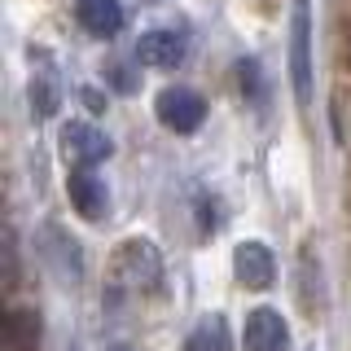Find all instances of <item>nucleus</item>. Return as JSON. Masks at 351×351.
I'll return each instance as SVG.
<instances>
[{
  "label": "nucleus",
  "instance_id": "f8f14e48",
  "mask_svg": "<svg viewBox=\"0 0 351 351\" xmlns=\"http://www.w3.org/2000/svg\"><path fill=\"white\" fill-rule=\"evenodd\" d=\"M40 343V312L31 307H9L0 325V351H36Z\"/></svg>",
  "mask_w": 351,
  "mask_h": 351
},
{
  "label": "nucleus",
  "instance_id": "7ed1b4c3",
  "mask_svg": "<svg viewBox=\"0 0 351 351\" xmlns=\"http://www.w3.org/2000/svg\"><path fill=\"white\" fill-rule=\"evenodd\" d=\"M154 114H158V123L176 132V136H189V132L202 128V119H206V101H202V93L189 84H167L158 97H154Z\"/></svg>",
  "mask_w": 351,
  "mask_h": 351
},
{
  "label": "nucleus",
  "instance_id": "423d86ee",
  "mask_svg": "<svg viewBox=\"0 0 351 351\" xmlns=\"http://www.w3.org/2000/svg\"><path fill=\"white\" fill-rule=\"evenodd\" d=\"M27 101L36 119H53L62 106V75L49 53H31V80H27Z\"/></svg>",
  "mask_w": 351,
  "mask_h": 351
},
{
  "label": "nucleus",
  "instance_id": "1a4fd4ad",
  "mask_svg": "<svg viewBox=\"0 0 351 351\" xmlns=\"http://www.w3.org/2000/svg\"><path fill=\"white\" fill-rule=\"evenodd\" d=\"M66 193H71V206L88 219V224H101L110 215V189H106V180L97 171L75 167L71 180H66Z\"/></svg>",
  "mask_w": 351,
  "mask_h": 351
},
{
  "label": "nucleus",
  "instance_id": "20e7f679",
  "mask_svg": "<svg viewBox=\"0 0 351 351\" xmlns=\"http://www.w3.org/2000/svg\"><path fill=\"white\" fill-rule=\"evenodd\" d=\"M62 154H66L71 167L93 171L97 162H106L110 154H114V145H110V136L97 123H88V119H71V123L62 128Z\"/></svg>",
  "mask_w": 351,
  "mask_h": 351
},
{
  "label": "nucleus",
  "instance_id": "f257e3e1",
  "mask_svg": "<svg viewBox=\"0 0 351 351\" xmlns=\"http://www.w3.org/2000/svg\"><path fill=\"white\" fill-rule=\"evenodd\" d=\"M312 0H294L290 5V88H294V106L312 110Z\"/></svg>",
  "mask_w": 351,
  "mask_h": 351
},
{
  "label": "nucleus",
  "instance_id": "f03ea898",
  "mask_svg": "<svg viewBox=\"0 0 351 351\" xmlns=\"http://www.w3.org/2000/svg\"><path fill=\"white\" fill-rule=\"evenodd\" d=\"M36 250H40V259L49 263V272L62 285H80L84 281V246H80V237H75L66 224L44 219L40 233H36Z\"/></svg>",
  "mask_w": 351,
  "mask_h": 351
},
{
  "label": "nucleus",
  "instance_id": "0eeeda50",
  "mask_svg": "<svg viewBox=\"0 0 351 351\" xmlns=\"http://www.w3.org/2000/svg\"><path fill=\"white\" fill-rule=\"evenodd\" d=\"M290 325L277 307H255L246 312V329H241V351H290Z\"/></svg>",
  "mask_w": 351,
  "mask_h": 351
},
{
  "label": "nucleus",
  "instance_id": "6e6552de",
  "mask_svg": "<svg viewBox=\"0 0 351 351\" xmlns=\"http://www.w3.org/2000/svg\"><path fill=\"white\" fill-rule=\"evenodd\" d=\"M233 277L246 290H272V281H277V255L263 241H241L233 250Z\"/></svg>",
  "mask_w": 351,
  "mask_h": 351
},
{
  "label": "nucleus",
  "instance_id": "9b49d317",
  "mask_svg": "<svg viewBox=\"0 0 351 351\" xmlns=\"http://www.w3.org/2000/svg\"><path fill=\"white\" fill-rule=\"evenodd\" d=\"M75 18L93 40H114L123 31V5L119 0H75Z\"/></svg>",
  "mask_w": 351,
  "mask_h": 351
},
{
  "label": "nucleus",
  "instance_id": "4468645a",
  "mask_svg": "<svg viewBox=\"0 0 351 351\" xmlns=\"http://www.w3.org/2000/svg\"><path fill=\"white\" fill-rule=\"evenodd\" d=\"M237 75H241V93L259 97V62L255 58H241L237 62Z\"/></svg>",
  "mask_w": 351,
  "mask_h": 351
},
{
  "label": "nucleus",
  "instance_id": "ddd939ff",
  "mask_svg": "<svg viewBox=\"0 0 351 351\" xmlns=\"http://www.w3.org/2000/svg\"><path fill=\"white\" fill-rule=\"evenodd\" d=\"M184 351H233V334H228V321L224 316H202L193 325V334L184 338Z\"/></svg>",
  "mask_w": 351,
  "mask_h": 351
},
{
  "label": "nucleus",
  "instance_id": "2eb2a0df",
  "mask_svg": "<svg viewBox=\"0 0 351 351\" xmlns=\"http://www.w3.org/2000/svg\"><path fill=\"white\" fill-rule=\"evenodd\" d=\"M18 281V246H14V228H5V290H14Z\"/></svg>",
  "mask_w": 351,
  "mask_h": 351
},
{
  "label": "nucleus",
  "instance_id": "39448f33",
  "mask_svg": "<svg viewBox=\"0 0 351 351\" xmlns=\"http://www.w3.org/2000/svg\"><path fill=\"white\" fill-rule=\"evenodd\" d=\"M119 277H123L132 290H158L162 285V255L158 246L145 237H132L119 246Z\"/></svg>",
  "mask_w": 351,
  "mask_h": 351
},
{
  "label": "nucleus",
  "instance_id": "9d476101",
  "mask_svg": "<svg viewBox=\"0 0 351 351\" xmlns=\"http://www.w3.org/2000/svg\"><path fill=\"white\" fill-rule=\"evenodd\" d=\"M132 58L149 66V71H176L184 62V40L176 31H145L136 40V49H132Z\"/></svg>",
  "mask_w": 351,
  "mask_h": 351
}]
</instances>
